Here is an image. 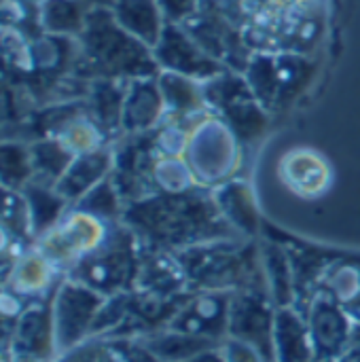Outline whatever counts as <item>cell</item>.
<instances>
[{
  "instance_id": "6da1fadb",
  "label": "cell",
  "mask_w": 360,
  "mask_h": 362,
  "mask_svg": "<svg viewBox=\"0 0 360 362\" xmlns=\"http://www.w3.org/2000/svg\"><path fill=\"white\" fill-rule=\"evenodd\" d=\"M87 51L95 68L106 76H146L155 68L136 38L121 32L104 11H95L87 19Z\"/></svg>"
},
{
  "instance_id": "7a4b0ae2",
  "label": "cell",
  "mask_w": 360,
  "mask_h": 362,
  "mask_svg": "<svg viewBox=\"0 0 360 362\" xmlns=\"http://www.w3.org/2000/svg\"><path fill=\"white\" fill-rule=\"evenodd\" d=\"M231 142H233L231 136L219 123H208L206 129L202 127L189 146L191 174H195L199 180H206V182L221 180L233 161Z\"/></svg>"
},
{
  "instance_id": "3957f363",
  "label": "cell",
  "mask_w": 360,
  "mask_h": 362,
  "mask_svg": "<svg viewBox=\"0 0 360 362\" xmlns=\"http://www.w3.org/2000/svg\"><path fill=\"white\" fill-rule=\"evenodd\" d=\"M157 57L161 64L172 68L176 74L182 76H199V78H210L219 74V64L199 49L189 36H185L176 28L163 30L159 45H157Z\"/></svg>"
},
{
  "instance_id": "277c9868",
  "label": "cell",
  "mask_w": 360,
  "mask_h": 362,
  "mask_svg": "<svg viewBox=\"0 0 360 362\" xmlns=\"http://www.w3.org/2000/svg\"><path fill=\"white\" fill-rule=\"evenodd\" d=\"M110 170V155L104 151H89L74 157L66 174L53 187L64 199H79L100 185L102 176Z\"/></svg>"
},
{
  "instance_id": "5b68a950",
  "label": "cell",
  "mask_w": 360,
  "mask_h": 362,
  "mask_svg": "<svg viewBox=\"0 0 360 362\" xmlns=\"http://www.w3.org/2000/svg\"><path fill=\"white\" fill-rule=\"evenodd\" d=\"M100 238L102 229L98 221H93L87 212H81L64 229L55 231L47 240V252L55 259H68L79 252L91 250L93 246H98Z\"/></svg>"
},
{
  "instance_id": "8992f818",
  "label": "cell",
  "mask_w": 360,
  "mask_h": 362,
  "mask_svg": "<svg viewBox=\"0 0 360 362\" xmlns=\"http://www.w3.org/2000/svg\"><path fill=\"white\" fill-rule=\"evenodd\" d=\"M163 106V93L149 83H136L125 98V108H123V125L127 132H144L153 127L161 115Z\"/></svg>"
},
{
  "instance_id": "52a82bcc",
  "label": "cell",
  "mask_w": 360,
  "mask_h": 362,
  "mask_svg": "<svg viewBox=\"0 0 360 362\" xmlns=\"http://www.w3.org/2000/svg\"><path fill=\"white\" fill-rule=\"evenodd\" d=\"M32 176L38 185L55 187L74 161V153L62 140H40L30 148Z\"/></svg>"
},
{
  "instance_id": "ba28073f",
  "label": "cell",
  "mask_w": 360,
  "mask_h": 362,
  "mask_svg": "<svg viewBox=\"0 0 360 362\" xmlns=\"http://www.w3.org/2000/svg\"><path fill=\"white\" fill-rule=\"evenodd\" d=\"M117 17L140 40L149 45L159 42V13L153 0H121Z\"/></svg>"
},
{
  "instance_id": "9c48e42d",
  "label": "cell",
  "mask_w": 360,
  "mask_h": 362,
  "mask_svg": "<svg viewBox=\"0 0 360 362\" xmlns=\"http://www.w3.org/2000/svg\"><path fill=\"white\" fill-rule=\"evenodd\" d=\"M123 108H125L123 95L117 91L115 85H110V83H98L95 85L91 112H93V123L100 127L102 134H112L121 127Z\"/></svg>"
},
{
  "instance_id": "30bf717a",
  "label": "cell",
  "mask_w": 360,
  "mask_h": 362,
  "mask_svg": "<svg viewBox=\"0 0 360 362\" xmlns=\"http://www.w3.org/2000/svg\"><path fill=\"white\" fill-rule=\"evenodd\" d=\"M223 112H225V119H227L229 129L242 142H250L265 127V115L255 104V98H246V100L233 102V104L225 106Z\"/></svg>"
},
{
  "instance_id": "8fae6325",
  "label": "cell",
  "mask_w": 360,
  "mask_h": 362,
  "mask_svg": "<svg viewBox=\"0 0 360 362\" xmlns=\"http://www.w3.org/2000/svg\"><path fill=\"white\" fill-rule=\"evenodd\" d=\"M23 197L28 202V208H30V216H32V223L40 225V229H45V225L53 223L55 216L59 214L62 206L66 204V199L57 193V191H51L49 187L45 185H28L23 189Z\"/></svg>"
},
{
  "instance_id": "7c38bea8",
  "label": "cell",
  "mask_w": 360,
  "mask_h": 362,
  "mask_svg": "<svg viewBox=\"0 0 360 362\" xmlns=\"http://www.w3.org/2000/svg\"><path fill=\"white\" fill-rule=\"evenodd\" d=\"M161 93H163V100L166 104L176 110V112H189V110H195L202 102V98L206 95H199L197 89L182 76V74H170V76H163L161 81Z\"/></svg>"
},
{
  "instance_id": "4fadbf2b",
  "label": "cell",
  "mask_w": 360,
  "mask_h": 362,
  "mask_svg": "<svg viewBox=\"0 0 360 362\" xmlns=\"http://www.w3.org/2000/svg\"><path fill=\"white\" fill-rule=\"evenodd\" d=\"M45 23L57 32L81 28V13L72 0H49L45 4Z\"/></svg>"
},
{
  "instance_id": "5bb4252c",
  "label": "cell",
  "mask_w": 360,
  "mask_h": 362,
  "mask_svg": "<svg viewBox=\"0 0 360 362\" xmlns=\"http://www.w3.org/2000/svg\"><path fill=\"white\" fill-rule=\"evenodd\" d=\"M119 206V191L110 182H100L81 199V212L87 214H115Z\"/></svg>"
},
{
  "instance_id": "9a60e30c",
  "label": "cell",
  "mask_w": 360,
  "mask_h": 362,
  "mask_svg": "<svg viewBox=\"0 0 360 362\" xmlns=\"http://www.w3.org/2000/svg\"><path fill=\"white\" fill-rule=\"evenodd\" d=\"M45 282H47V263L40 257L25 259V263H21L19 272L15 274V284H19V288L23 291L38 288Z\"/></svg>"
},
{
  "instance_id": "2e32d148",
  "label": "cell",
  "mask_w": 360,
  "mask_h": 362,
  "mask_svg": "<svg viewBox=\"0 0 360 362\" xmlns=\"http://www.w3.org/2000/svg\"><path fill=\"white\" fill-rule=\"evenodd\" d=\"M159 2H161L163 11L168 13V17H172V19L187 17L195 4V0H159Z\"/></svg>"
}]
</instances>
